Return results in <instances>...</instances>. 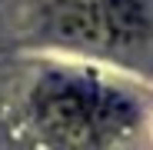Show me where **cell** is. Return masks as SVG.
I'll use <instances>...</instances> for the list:
<instances>
[{"label": "cell", "instance_id": "obj_2", "mask_svg": "<svg viewBox=\"0 0 153 150\" xmlns=\"http://www.w3.org/2000/svg\"><path fill=\"white\" fill-rule=\"evenodd\" d=\"M53 30L83 43L130 40L143 30V10L140 0H76L57 13Z\"/></svg>", "mask_w": 153, "mask_h": 150}, {"label": "cell", "instance_id": "obj_1", "mask_svg": "<svg viewBox=\"0 0 153 150\" xmlns=\"http://www.w3.org/2000/svg\"><path fill=\"white\" fill-rule=\"evenodd\" d=\"M37 113L50 134H57L73 147L100 143L133 120V107L123 97L90 80L63 77V73H53L40 84Z\"/></svg>", "mask_w": 153, "mask_h": 150}]
</instances>
